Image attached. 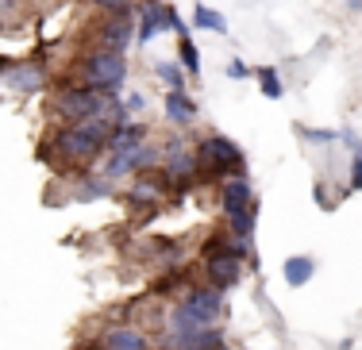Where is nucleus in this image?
Returning <instances> with one entry per match:
<instances>
[{"mask_svg": "<svg viewBox=\"0 0 362 350\" xmlns=\"http://www.w3.org/2000/svg\"><path fill=\"white\" fill-rule=\"evenodd\" d=\"M162 166V147L158 143H143L135 150H116L105 166V177L116 181V177H132V174H143V169H154Z\"/></svg>", "mask_w": 362, "mask_h": 350, "instance_id": "nucleus-8", "label": "nucleus"}, {"mask_svg": "<svg viewBox=\"0 0 362 350\" xmlns=\"http://www.w3.org/2000/svg\"><path fill=\"white\" fill-rule=\"evenodd\" d=\"M193 28L197 31H212V35H228V20H223L216 8H204V4L193 8Z\"/></svg>", "mask_w": 362, "mask_h": 350, "instance_id": "nucleus-18", "label": "nucleus"}, {"mask_svg": "<svg viewBox=\"0 0 362 350\" xmlns=\"http://www.w3.org/2000/svg\"><path fill=\"white\" fill-rule=\"evenodd\" d=\"M127 81V58L112 50H85L74 62V85H89L97 92H119Z\"/></svg>", "mask_w": 362, "mask_h": 350, "instance_id": "nucleus-2", "label": "nucleus"}, {"mask_svg": "<svg viewBox=\"0 0 362 350\" xmlns=\"http://www.w3.org/2000/svg\"><path fill=\"white\" fill-rule=\"evenodd\" d=\"M347 8L351 12H362V0H347Z\"/></svg>", "mask_w": 362, "mask_h": 350, "instance_id": "nucleus-28", "label": "nucleus"}, {"mask_svg": "<svg viewBox=\"0 0 362 350\" xmlns=\"http://www.w3.org/2000/svg\"><path fill=\"white\" fill-rule=\"evenodd\" d=\"M54 155L62 166H74V169H89L97 158L108 155V143L97 139V135H89L81 123H62L50 131L47 147H42V158Z\"/></svg>", "mask_w": 362, "mask_h": 350, "instance_id": "nucleus-1", "label": "nucleus"}, {"mask_svg": "<svg viewBox=\"0 0 362 350\" xmlns=\"http://www.w3.org/2000/svg\"><path fill=\"white\" fill-rule=\"evenodd\" d=\"M124 108H127V112H143V108H146V97H143V92H127V97H124Z\"/></svg>", "mask_w": 362, "mask_h": 350, "instance_id": "nucleus-27", "label": "nucleus"}, {"mask_svg": "<svg viewBox=\"0 0 362 350\" xmlns=\"http://www.w3.org/2000/svg\"><path fill=\"white\" fill-rule=\"evenodd\" d=\"M135 42V8L132 12H108L93 23V50H112V54H127Z\"/></svg>", "mask_w": 362, "mask_h": 350, "instance_id": "nucleus-6", "label": "nucleus"}, {"mask_svg": "<svg viewBox=\"0 0 362 350\" xmlns=\"http://www.w3.org/2000/svg\"><path fill=\"white\" fill-rule=\"evenodd\" d=\"M112 193V185H108V177H85L81 181V200H97V196H108Z\"/></svg>", "mask_w": 362, "mask_h": 350, "instance_id": "nucleus-23", "label": "nucleus"}, {"mask_svg": "<svg viewBox=\"0 0 362 350\" xmlns=\"http://www.w3.org/2000/svg\"><path fill=\"white\" fill-rule=\"evenodd\" d=\"M177 62H181V70H185L189 78H201V50H197L193 35L177 39Z\"/></svg>", "mask_w": 362, "mask_h": 350, "instance_id": "nucleus-20", "label": "nucleus"}, {"mask_svg": "<svg viewBox=\"0 0 362 350\" xmlns=\"http://www.w3.org/2000/svg\"><path fill=\"white\" fill-rule=\"evenodd\" d=\"M42 85H47V70H42L39 62H12V70H8V89L12 92H39Z\"/></svg>", "mask_w": 362, "mask_h": 350, "instance_id": "nucleus-14", "label": "nucleus"}, {"mask_svg": "<svg viewBox=\"0 0 362 350\" xmlns=\"http://www.w3.org/2000/svg\"><path fill=\"white\" fill-rule=\"evenodd\" d=\"M339 143L351 150V181H347V193H362V139L355 127H339Z\"/></svg>", "mask_w": 362, "mask_h": 350, "instance_id": "nucleus-16", "label": "nucleus"}, {"mask_svg": "<svg viewBox=\"0 0 362 350\" xmlns=\"http://www.w3.org/2000/svg\"><path fill=\"white\" fill-rule=\"evenodd\" d=\"M154 78H158L166 89H185L189 73L181 70V62H154Z\"/></svg>", "mask_w": 362, "mask_h": 350, "instance_id": "nucleus-21", "label": "nucleus"}, {"mask_svg": "<svg viewBox=\"0 0 362 350\" xmlns=\"http://www.w3.org/2000/svg\"><path fill=\"white\" fill-rule=\"evenodd\" d=\"M100 350H154V343L143 335L139 327H132V323H112L105 335L97 339Z\"/></svg>", "mask_w": 362, "mask_h": 350, "instance_id": "nucleus-12", "label": "nucleus"}, {"mask_svg": "<svg viewBox=\"0 0 362 350\" xmlns=\"http://www.w3.org/2000/svg\"><path fill=\"white\" fill-rule=\"evenodd\" d=\"M300 139L305 143H339V131H313V127H300Z\"/></svg>", "mask_w": 362, "mask_h": 350, "instance_id": "nucleus-26", "label": "nucleus"}, {"mask_svg": "<svg viewBox=\"0 0 362 350\" xmlns=\"http://www.w3.org/2000/svg\"><path fill=\"white\" fill-rule=\"evenodd\" d=\"M146 139H151V127L139 123V119H127V123H119L116 131L108 135V155H116V150H135V147H143Z\"/></svg>", "mask_w": 362, "mask_h": 350, "instance_id": "nucleus-15", "label": "nucleus"}, {"mask_svg": "<svg viewBox=\"0 0 362 350\" xmlns=\"http://www.w3.org/2000/svg\"><path fill=\"white\" fill-rule=\"evenodd\" d=\"M108 97L112 92H97V89H89V85H70V89H62L50 100V112L62 119V123H85V119L105 112Z\"/></svg>", "mask_w": 362, "mask_h": 350, "instance_id": "nucleus-5", "label": "nucleus"}, {"mask_svg": "<svg viewBox=\"0 0 362 350\" xmlns=\"http://www.w3.org/2000/svg\"><path fill=\"white\" fill-rule=\"evenodd\" d=\"M223 73H228L231 81H247V78H255V70L243 62V58H231V62H228V70H223Z\"/></svg>", "mask_w": 362, "mask_h": 350, "instance_id": "nucleus-25", "label": "nucleus"}, {"mask_svg": "<svg viewBox=\"0 0 362 350\" xmlns=\"http://www.w3.org/2000/svg\"><path fill=\"white\" fill-rule=\"evenodd\" d=\"M177 304L197 320V327H216L220 315H223V296H220L216 285H193Z\"/></svg>", "mask_w": 362, "mask_h": 350, "instance_id": "nucleus-9", "label": "nucleus"}, {"mask_svg": "<svg viewBox=\"0 0 362 350\" xmlns=\"http://www.w3.org/2000/svg\"><path fill=\"white\" fill-rule=\"evenodd\" d=\"M89 8H97L100 16H108V12H132V0H85Z\"/></svg>", "mask_w": 362, "mask_h": 350, "instance_id": "nucleus-24", "label": "nucleus"}, {"mask_svg": "<svg viewBox=\"0 0 362 350\" xmlns=\"http://www.w3.org/2000/svg\"><path fill=\"white\" fill-rule=\"evenodd\" d=\"M228 231L235 235V239H243V243H251V235H255V208L228 216Z\"/></svg>", "mask_w": 362, "mask_h": 350, "instance_id": "nucleus-22", "label": "nucleus"}, {"mask_svg": "<svg viewBox=\"0 0 362 350\" xmlns=\"http://www.w3.org/2000/svg\"><path fill=\"white\" fill-rule=\"evenodd\" d=\"M204 277H209V285H216L220 293L243 281V258H239V254H231L228 239L209 243V251H204Z\"/></svg>", "mask_w": 362, "mask_h": 350, "instance_id": "nucleus-7", "label": "nucleus"}, {"mask_svg": "<svg viewBox=\"0 0 362 350\" xmlns=\"http://www.w3.org/2000/svg\"><path fill=\"white\" fill-rule=\"evenodd\" d=\"M220 208H223V216L255 208V189L247 181V174H235V177H223L220 181Z\"/></svg>", "mask_w": 362, "mask_h": 350, "instance_id": "nucleus-11", "label": "nucleus"}, {"mask_svg": "<svg viewBox=\"0 0 362 350\" xmlns=\"http://www.w3.org/2000/svg\"><path fill=\"white\" fill-rule=\"evenodd\" d=\"M197 158H201V169L212 177H235V174H247V155L235 139L228 135H209V139L197 147Z\"/></svg>", "mask_w": 362, "mask_h": 350, "instance_id": "nucleus-4", "label": "nucleus"}, {"mask_svg": "<svg viewBox=\"0 0 362 350\" xmlns=\"http://www.w3.org/2000/svg\"><path fill=\"white\" fill-rule=\"evenodd\" d=\"M313 273H316V262L305 258V254H293V258H286V266H281V277H286L293 289L308 285V281H313Z\"/></svg>", "mask_w": 362, "mask_h": 350, "instance_id": "nucleus-17", "label": "nucleus"}, {"mask_svg": "<svg viewBox=\"0 0 362 350\" xmlns=\"http://www.w3.org/2000/svg\"><path fill=\"white\" fill-rule=\"evenodd\" d=\"M162 31H174L181 39V35H189V23L166 0H139L135 4V42H154Z\"/></svg>", "mask_w": 362, "mask_h": 350, "instance_id": "nucleus-3", "label": "nucleus"}, {"mask_svg": "<svg viewBox=\"0 0 362 350\" xmlns=\"http://www.w3.org/2000/svg\"><path fill=\"white\" fill-rule=\"evenodd\" d=\"M162 112L174 127H189L197 116H201V108H197V100L189 97V89H166V97H162Z\"/></svg>", "mask_w": 362, "mask_h": 350, "instance_id": "nucleus-13", "label": "nucleus"}, {"mask_svg": "<svg viewBox=\"0 0 362 350\" xmlns=\"http://www.w3.org/2000/svg\"><path fill=\"white\" fill-rule=\"evenodd\" d=\"M255 81H258V92H262L266 100H281V97H286V85H281V78H278L274 66H258Z\"/></svg>", "mask_w": 362, "mask_h": 350, "instance_id": "nucleus-19", "label": "nucleus"}, {"mask_svg": "<svg viewBox=\"0 0 362 350\" xmlns=\"http://www.w3.org/2000/svg\"><path fill=\"white\" fill-rule=\"evenodd\" d=\"M162 350H223V331L204 327V331H166Z\"/></svg>", "mask_w": 362, "mask_h": 350, "instance_id": "nucleus-10", "label": "nucleus"}]
</instances>
